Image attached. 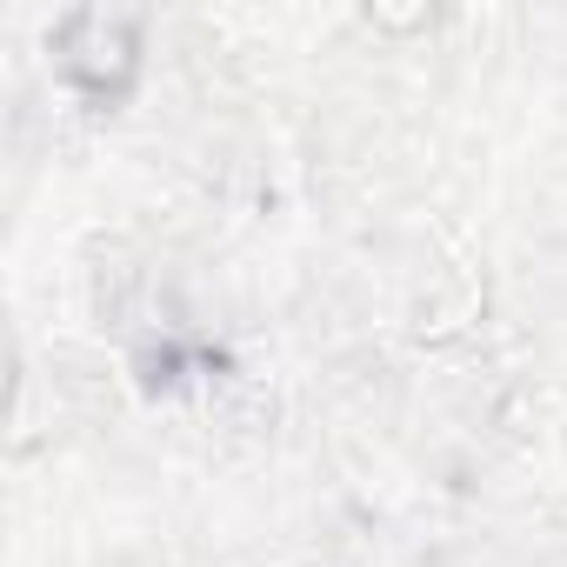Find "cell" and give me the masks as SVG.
<instances>
[{
    "instance_id": "1",
    "label": "cell",
    "mask_w": 567,
    "mask_h": 567,
    "mask_svg": "<svg viewBox=\"0 0 567 567\" xmlns=\"http://www.w3.org/2000/svg\"><path fill=\"white\" fill-rule=\"evenodd\" d=\"M141 14L134 8H74L54 21V61L87 101H121L141 74Z\"/></svg>"
}]
</instances>
